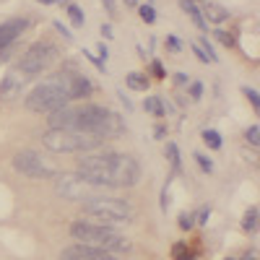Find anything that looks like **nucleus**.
Wrapping results in <instances>:
<instances>
[{"mask_svg":"<svg viewBox=\"0 0 260 260\" xmlns=\"http://www.w3.org/2000/svg\"><path fill=\"white\" fill-rule=\"evenodd\" d=\"M104 252L102 250H94V247H86V245H73V247H65L60 252V260H96L102 257Z\"/></svg>","mask_w":260,"mask_h":260,"instance_id":"nucleus-13","label":"nucleus"},{"mask_svg":"<svg viewBox=\"0 0 260 260\" xmlns=\"http://www.w3.org/2000/svg\"><path fill=\"white\" fill-rule=\"evenodd\" d=\"M192 3H195V0H192Z\"/></svg>","mask_w":260,"mask_h":260,"instance_id":"nucleus-48","label":"nucleus"},{"mask_svg":"<svg viewBox=\"0 0 260 260\" xmlns=\"http://www.w3.org/2000/svg\"><path fill=\"white\" fill-rule=\"evenodd\" d=\"M31 81L26 76H21L16 68H8V73L0 78V99H16L18 94H24V89Z\"/></svg>","mask_w":260,"mask_h":260,"instance_id":"nucleus-11","label":"nucleus"},{"mask_svg":"<svg viewBox=\"0 0 260 260\" xmlns=\"http://www.w3.org/2000/svg\"><path fill=\"white\" fill-rule=\"evenodd\" d=\"M151 71H154V76L161 81V78H167V71H164V65L159 62V60H154V62H151Z\"/></svg>","mask_w":260,"mask_h":260,"instance_id":"nucleus-30","label":"nucleus"},{"mask_svg":"<svg viewBox=\"0 0 260 260\" xmlns=\"http://www.w3.org/2000/svg\"><path fill=\"white\" fill-rule=\"evenodd\" d=\"M242 229H245V232H255V229H257V206L247 208L245 219H242Z\"/></svg>","mask_w":260,"mask_h":260,"instance_id":"nucleus-19","label":"nucleus"},{"mask_svg":"<svg viewBox=\"0 0 260 260\" xmlns=\"http://www.w3.org/2000/svg\"><path fill=\"white\" fill-rule=\"evenodd\" d=\"M102 3H104V8H107V13H110V16L117 13V11H115V0H102Z\"/></svg>","mask_w":260,"mask_h":260,"instance_id":"nucleus-39","label":"nucleus"},{"mask_svg":"<svg viewBox=\"0 0 260 260\" xmlns=\"http://www.w3.org/2000/svg\"><path fill=\"white\" fill-rule=\"evenodd\" d=\"M125 83H127V89H133V91H146L148 89V78L143 73H127Z\"/></svg>","mask_w":260,"mask_h":260,"instance_id":"nucleus-17","label":"nucleus"},{"mask_svg":"<svg viewBox=\"0 0 260 260\" xmlns=\"http://www.w3.org/2000/svg\"><path fill=\"white\" fill-rule=\"evenodd\" d=\"M208 216H211V208L206 206V208H201V213L195 216V219H198V224H208Z\"/></svg>","mask_w":260,"mask_h":260,"instance_id":"nucleus-35","label":"nucleus"},{"mask_svg":"<svg viewBox=\"0 0 260 260\" xmlns=\"http://www.w3.org/2000/svg\"><path fill=\"white\" fill-rule=\"evenodd\" d=\"M96 52H99V62H104V65H107V57H110V50H107V45H99V47H96Z\"/></svg>","mask_w":260,"mask_h":260,"instance_id":"nucleus-36","label":"nucleus"},{"mask_svg":"<svg viewBox=\"0 0 260 260\" xmlns=\"http://www.w3.org/2000/svg\"><path fill=\"white\" fill-rule=\"evenodd\" d=\"M26 110L31 112H39V115H52L62 107H68L71 99H68V89H65V76L62 71L55 73V76H47L42 78L34 89L26 94Z\"/></svg>","mask_w":260,"mask_h":260,"instance_id":"nucleus-3","label":"nucleus"},{"mask_svg":"<svg viewBox=\"0 0 260 260\" xmlns=\"http://www.w3.org/2000/svg\"><path fill=\"white\" fill-rule=\"evenodd\" d=\"M257 136H260V127H257V125H250V127H247V133H245V141H247L250 146H255V148H257V143H260V138H257Z\"/></svg>","mask_w":260,"mask_h":260,"instance_id":"nucleus-23","label":"nucleus"},{"mask_svg":"<svg viewBox=\"0 0 260 260\" xmlns=\"http://www.w3.org/2000/svg\"><path fill=\"white\" fill-rule=\"evenodd\" d=\"M203 18H206V24L208 21H213V24H224V21H229V11L224 6H216V3H208L206 11H201Z\"/></svg>","mask_w":260,"mask_h":260,"instance_id":"nucleus-15","label":"nucleus"},{"mask_svg":"<svg viewBox=\"0 0 260 260\" xmlns=\"http://www.w3.org/2000/svg\"><path fill=\"white\" fill-rule=\"evenodd\" d=\"M55 29H57V31H60L62 37H65V42H73V34H71L68 29H65V26L60 24V21H55Z\"/></svg>","mask_w":260,"mask_h":260,"instance_id":"nucleus-34","label":"nucleus"},{"mask_svg":"<svg viewBox=\"0 0 260 260\" xmlns=\"http://www.w3.org/2000/svg\"><path fill=\"white\" fill-rule=\"evenodd\" d=\"M65 76V89H68V99L76 102V99H86L94 94V83L86 78L83 73L78 71H62Z\"/></svg>","mask_w":260,"mask_h":260,"instance_id":"nucleus-10","label":"nucleus"},{"mask_svg":"<svg viewBox=\"0 0 260 260\" xmlns=\"http://www.w3.org/2000/svg\"><path fill=\"white\" fill-rule=\"evenodd\" d=\"M242 94L250 99V104L255 107V112H257V110H260V99H257V91H255V89H247V86H245V89H242Z\"/></svg>","mask_w":260,"mask_h":260,"instance_id":"nucleus-27","label":"nucleus"},{"mask_svg":"<svg viewBox=\"0 0 260 260\" xmlns=\"http://www.w3.org/2000/svg\"><path fill=\"white\" fill-rule=\"evenodd\" d=\"M39 3H45V6H52V3H55V0H39Z\"/></svg>","mask_w":260,"mask_h":260,"instance_id":"nucleus-46","label":"nucleus"},{"mask_svg":"<svg viewBox=\"0 0 260 260\" xmlns=\"http://www.w3.org/2000/svg\"><path fill=\"white\" fill-rule=\"evenodd\" d=\"M138 16H141V21L143 24H154L156 21V11H154V6H138Z\"/></svg>","mask_w":260,"mask_h":260,"instance_id":"nucleus-21","label":"nucleus"},{"mask_svg":"<svg viewBox=\"0 0 260 260\" xmlns=\"http://www.w3.org/2000/svg\"><path fill=\"white\" fill-rule=\"evenodd\" d=\"M167 159L172 161V167L175 169H180V148H177V143H167Z\"/></svg>","mask_w":260,"mask_h":260,"instance_id":"nucleus-22","label":"nucleus"},{"mask_svg":"<svg viewBox=\"0 0 260 260\" xmlns=\"http://www.w3.org/2000/svg\"><path fill=\"white\" fill-rule=\"evenodd\" d=\"M50 127L91 133V136H99L102 141H107V138H120L125 133V120L102 104H83V107L68 104L50 115Z\"/></svg>","mask_w":260,"mask_h":260,"instance_id":"nucleus-1","label":"nucleus"},{"mask_svg":"<svg viewBox=\"0 0 260 260\" xmlns=\"http://www.w3.org/2000/svg\"><path fill=\"white\" fill-rule=\"evenodd\" d=\"M29 26H31L29 18H11L6 24H0V47H11Z\"/></svg>","mask_w":260,"mask_h":260,"instance_id":"nucleus-12","label":"nucleus"},{"mask_svg":"<svg viewBox=\"0 0 260 260\" xmlns=\"http://www.w3.org/2000/svg\"><path fill=\"white\" fill-rule=\"evenodd\" d=\"M167 45H169L172 52H180V50H182V42H180L177 37H167Z\"/></svg>","mask_w":260,"mask_h":260,"instance_id":"nucleus-32","label":"nucleus"},{"mask_svg":"<svg viewBox=\"0 0 260 260\" xmlns=\"http://www.w3.org/2000/svg\"><path fill=\"white\" fill-rule=\"evenodd\" d=\"M117 94H120V102L125 104V110H127V112H130V110H133V102H130V99L125 96V91H117Z\"/></svg>","mask_w":260,"mask_h":260,"instance_id":"nucleus-38","label":"nucleus"},{"mask_svg":"<svg viewBox=\"0 0 260 260\" xmlns=\"http://www.w3.org/2000/svg\"><path fill=\"white\" fill-rule=\"evenodd\" d=\"M104 141L91 133H78V130H47L42 136V146L55 151V154H89L96 151Z\"/></svg>","mask_w":260,"mask_h":260,"instance_id":"nucleus-5","label":"nucleus"},{"mask_svg":"<svg viewBox=\"0 0 260 260\" xmlns=\"http://www.w3.org/2000/svg\"><path fill=\"white\" fill-rule=\"evenodd\" d=\"M180 8L190 16V21L195 26H198L201 31H208V24H206V18H203V13H201V8L192 3V0H180Z\"/></svg>","mask_w":260,"mask_h":260,"instance_id":"nucleus-14","label":"nucleus"},{"mask_svg":"<svg viewBox=\"0 0 260 260\" xmlns=\"http://www.w3.org/2000/svg\"><path fill=\"white\" fill-rule=\"evenodd\" d=\"M245 260H257V257H255V252H247V255H245Z\"/></svg>","mask_w":260,"mask_h":260,"instance_id":"nucleus-45","label":"nucleus"},{"mask_svg":"<svg viewBox=\"0 0 260 260\" xmlns=\"http://www.w3.org/2000/svg\"><path fill=\"white\" fill-rule=\"evenodd\" d=\"M195 226V213H180V229H185V232H190Z\"/></svg>","mask_w":260,"mask_h":260,"instance_id":"nucleus-24","label":"nucleus"},{"mask_svg":"<svg viewBox=\"0 0 260 260\" xmlns=\"http://www.w3.org/2000/svg\"><path fill=\"white\" fill-rule=\"evenodd\" d=\"M96 260H120V257H115V255H110V252H104V255L96 257Z\"/></svg>","mask_w":260,"mask_h":260,"instance_id":"nucleus-43","label":"nucleus"},{"mask_svg":"<svg viewBox=\"0 0 260 260\" xmlns=\"http://www.w3.org/2000/svg\"><path fill=\"white\" fill-rule=\"evenodd\" d=\"M13 169L21 172L24 177L29 180H55L57 177V169L55 164H50L42 154H37V151H18V154L13 156Z\"/></svg>","mask_w":260,"mask_h":260,"instance_id":"nucleus-9","label":"nucleus"},{"mask_svg":"<svg viewBox=\"0 0 260 260\" xmlns=\"http://www.w3.org/2000/svg\"><path fill=\"white\" fill-rule=\"evenodd\" d=\"M13 52H16L13 45H11V47H0V62H8V60L13 57Z\"/></svg>","mask_w":260,"mask_h":260,"instance_id":"nucleus-33","label":"nucleus"},{"mask_svg":"<svg viewBox=\"0 0 260 260\" xmlns=\"http://www.w3.org/2000/svg\"><path fill=\"white\" fill-rule=\"evenodd\" d=\"M175 81H177L180 86H185V83H187V76H185V73H177V76H175Z\"/></svg>","mask_w":260,"mask_h":260,"instance_id":"nucleus-42","label":"nucleus"},{"mask_svg":"<svg viewBox=\"0 0 260 260\" xmlns=\"http://www.w3.org/2000/svg\"><path fill=\"white\" fill-rule=\"evenodd\" d=\"M203 143L211 148V151H219L221 148V136H219V130H203Z\"/></svg>","mask_w":260,"mask_h":260,"instance_id":"nucleus-18","label":"nucleus"},{"mask_svg":"<svg viewBox=\"0 0 260 260\" xmlns=\"http://www.w3.org/2000/svg\"><path fill=\"white\" fill-rule=\"evenodd\" d=\"M226 260H237V257H226Z\"/></svg>","mask_w":260,"mask_h":260,"instance_id":"nucleus-47","label":"nucleus"},{"mask_svg":"<svg viewBox=\"0 0 260 260\" xmlns=\"http://www.w3.org/2000/svg\"><path fill=\"white\" fill-rule=\"evenodd\" d=\"M83 216H86V221H91V224L117 226V224L133 221V208H130V203L107 195V198H96L91 203H83Z\"/></svg>","mask_w":260,"mask_h":260,"instance_id":"nucleus-6","label":"nucleus"},{"mask_svg":"<svg viewBox=\"0 0 260 260\" xmlns=\"http://www.w3.org/2000/svg\"><path fill=\"white\" fill-rule=\"evenodd\" d=\"M213 34H216V39H219L221 45H226V47H232V45H234V39H232V34H226L224 29H216Z\"/></svg>","mask_w":260,"mask_h":260,"instance_id":"nucleus-28","label":"nucleus"},{"mask_svg":"<svg viewBox=\"0 0 260 260\" xmlns=\"http://www.w3.org/2000/svg\"><path fill=\"white\" fill-rule=\"evenodd\" d=\"M99 31H102V37H104V39H112V37H115V31H112V26H110V24H102V29H99Z\"/></svg>","mask_w":260,"mask_h":260,"instance_id":"nucleus-37","label":"nucleus"},{"mask_svg":"<svg viewBox=\"0 0 260 260\" xmlns=\"http://www.w3.org/2000/svg\"><path fill=\"white\" fill-rule=\"evenodd\" d=\"M169 185H172V177L167 180V185H164V190H161V211L169 208Z\"/></svg>","mask_w":260,"mask_h":260,"instance_id":"nucleus-31","label":"nucleus"},{"mask_svg":"<svg viewBox=\"0 0 260 260\" xmlns=\"http://www.w3.org/2000/svg\"><path fill=\"white\" fill-rule=\"evenodd\" d=\"M143 110H146L148 115H154V117H164V115H167L161 96H146V99H143Z\"/></svg>","mask_w":260,"mask_h":260,"instance_id":"nucleus-16","label":"nucleus"},{"mask_svg":"<svg viewBox=\"0 0 260 260\" xmlns=\"http://www.w3.org/2000/svg\"><path fill=\"white\" fill-rule=\"evenodd\" d=\"M192 156H195V161H198V167L206 172V175H211V172H213V161L208 156H203V154H192Z\"/></svg>","mask_w":260,"mask_h":260,"instance_id":"nucleus-25","label":"nucleus"},{"mask_svg":"<svg viewBox=\"0 0 260 260\" xmlns=\"http://www.w3.org/2000/svg\"><path fill=\"white\" fill-rule=\"evenodd\" d=\"M68 16H71V21H73V26H76V29H81V26L86 24L83 11H81L78 6H73V3H68Z\"/></svg>","mask_w":260,"mask_h":260,"instance_id":"nucleus-20","label":"nucleus"},{"mask_svg":"<svg viewBox=\"0 0 260 260\" xmlns=\"http://www.w3.org/2000/svg\"><path fill=\"white\" fill-rule=\"evenodd\" d=\"M55 192L71 203H91L96 198H107V187L89 182L83 175H57L55 177Z\"/></svg>","mask_w":260,"mask_h":260,"instance_id":"nucleus-8","label":"nucleus"},{"mask_svg":"<svg viewBox=\"0 0 260 260\" xmlns=\"http://www.w3.org/2000/svg\"><path fill=\"white\" fill-rule=\"evenodd\" d=\"M175 260H192V252H187L185 245H175Z\"/></svg>","mask_w":260,"mask_h":260,"instance_id":"nucleus-29","label":"nucleus"},{"mask_svg":"<svg viewBox=\"0 0 260 260\" xmlns=\"http://www.w3.org/2000/svg\"><path fill=\"white\" fill-rule=\"evenodd\" d=\"M78 175L102 187H133L141 180V164L130 154L117 151H96L89 156H78Z\"/></svg>","mask_w":260,"mask_h":260,"instance_id":"nucleus-2","label":"nucleus"},{"mask_svg":"<svg viewBox=\"0 0 260 260\" xmlns=\"http://www.w3.org/2000/svg\"><path fill=\"white\" fill-rule=\"evenodd\" d=\"M57 57H60L57 45H52V42H34V45L16 60L13 68H16L21 76H26L29 81H34L37 76H42L45 71H50L52 65L57 62Z\"/></svg>","mask_w":260,"mask_h":260,"instance_id":"nucleus-7","label":"nucleus"},{"mask_svg":"<svg viewBox=\"0 0 260 260\" xmlns=\"http://www.w3.org/2000/svg\"><path fill=\"white\" fill-rule=\"evenodd\" d=\"M125 3H127L130 8H136V6H138V0H125Z\"/></svg>","mask_w":260,"mask_h":260,"instance_id":"nucleus-44","label":"nucleus"},{"mask_svg":"<svg viewBox=\"0 0 260 260\" xmlns=\"http://www.w3.org/2000/svg\"><path fill=\"white\" fill-rule=\"evenodd\" d=\"M71 237L78 240V245H86V247H94V250H102V252H125L130 250V242L125 240L122 234H117L112 226H102V224H91V221H76L71 226Z\"/></svg>","mask_w":260,"mask_h":260,"instance_id":"nucleus-4","label":"nucleus"},{"mask_svg":"<svg viewBox=\"0 0 260 260\" xmlns=\"http://www.w3.org/2000/svg\"><path fill=\"white\" fill-rule=\"evenodd\" d=\"M192 50H195V55H198V60H201V62H211V60H208V55H206V52H203V50H201L198 45H195Z\"/></svg>","mask_w":260,"mask_h":260,"instance_id":"nucleus-40","label":"nucleus"},{"mask_svg":"<svg viewBox=\"0 0 260 260\" xmlns=\"http://www.w3.org/2000/svg\"><path fill=\"white\" fill-rule=\"evenodd\" d=\"M201 96H203V83L201 81H192L190 83V99L192 102H201Z\"/></svg>","mask_w":260,"mask_h":260,"instance_id":"nucleus-26","label":"nucleus"},{"mask_svg":"<svg viewBox=\"0 0 260 260\" xmlns=\"http://www.w3.org/2000/svg\"><path fill=\"white\" fill-rule=\"evenodd\" d=\"M154 136H156V138H167V127H164V125H156V127H154Z\"/></svg>","mask_w":260,"mask_h":260,"instance_id":"nucleus-41","label":"nucleus"}]
</instances>
